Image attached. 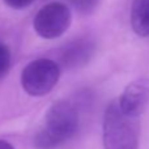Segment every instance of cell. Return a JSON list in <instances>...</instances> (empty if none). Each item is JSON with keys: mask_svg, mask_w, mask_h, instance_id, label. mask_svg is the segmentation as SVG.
Segmentation results:
<instances>
[{"mask_svg": "<svg viewBox=\"0 0 149 149\" xmlns=\"http://www.w3.org/2000/svg\"><path fill=\"white\" fill-rule=\"evenodd\" d=\"M9 7H13V8H24L26 5L31 4L34 0H4Z\"/></svg>", "mask_w": 149, "mask_h": 149, "instance_id": "obj_10", "label": "cell"}, {"mask_svg": "<svg viewBox=\"0 0 149 149\" xmlns=\"http://www.w3.org/2000/svg\"><path fill=\"white\" fill-rule=\"evenodd\" d=\"M93 54L92 43L86 41H76L68 45L62 54V60L67 67H79L86 63Z\"/></svg>", "mask_w": 149, "mask_h": 149, "instance_id": "obj_6", "label": "cell"}, {"mask_svg": "<svg viewBox=\"0 0 149 149\" xmlns=\"http://www.w3.org/2000/svg\"><path fill=\"white\" fill-rule=\"evenodd\" d=\"M71 22V12L62 3L45 5L34 18V29L41 37L47 39L62 36Z\"/></svg>", "mask_w": 149, "mask_h": 149, "instance_id": "obj_4", "label": "cell"}, {"mask_svg": "<svg viewBox=\"0 0 149 149\" xmlns=\"http://www.w3.org/2000/svg\"><path fill=\"white\" fill-rule=\"evenodd\" d=\"M140 124L139 118L126 114L118 100L107 106L103 118L105 149H137Z\"/></svg>", "mask_w": 149, "mask_h": 149, "instance_id": "obj_1", "label": "cell"}, {"mask_svg": "<svg viewBox=\"0 0 149 149\" xmlns=\"http://www.w3.org/2000/svg\"><path fill=\"white\" fill-rule=\"evenodd\" d=\"M59 65L50 59H38L29 63L21 74V85L30 95H45L51 92L59 80Z\"/></svg>", "mask_w": 149, "mask_h": 149, "instance_id": "obj_2", "label": "cell"}, {"mask_svg": "<svg viewBox=\"0 0 149 149\" xmlns=\"http://www.w3.org/2000/svg\"><path fill=\"white\" fill-rule=\"evenodd\" d=\"M10 64V52L4 43H0V79L9 70Z\"/></svg>", "mask_w": 149, "mask_h": 149, "instance_id": "obj_8", "label": "cell"}, {"mask_svg": "<svg viewBox=\"0 0 149 149\" xmlns=\"http://www.w3.org/2000/svg\"><path fill=\"white\" fill-rule=\"evenodd\" d=\"M0 149H15L12 147V144L4 141V140H0Z\"/></svg>", "mask_w": 149, "mask_h": 149, "instance_id": "obj_11", "label": "cell"}, {"mask_svg": "<svg viewBox=\"0 0 149 149\" xmlns=\"http://www.w3.org/2000/svg\"><path fill=\"white\" fill-rule=\"evenodd\" d=\"M131 26L137 36L149 37V0H134Z\"/></svg>", "mask_w": 149, "mask_h": 149, "instance_id": "obj_7", "label": "cell"}, {"mask_svg": "<svg viewBox=\"0 0 149 149\" xmlns=\"http://www.w3.org/2000/svg\"><path fill=\"white\" fill-rule=\"evenodd\" d=\"M118 103L126 114L139 118L149 103V82L137 80L127 85L119 97Z\"/></svg>", "mask_w": 149, "mask_h": 149, "instance_id": "obj_5", "label": "cell"}, {"mask_svg": "<svg viewBox=\"0 0 149 149\" xmlns=\"http://www.w3.org/2000/svg\"><path fill=\"white\" fill-rule=\"evenodd\" d=\"M72 3L79 8V9L85 10V9H90V8H93L95 0H72Z\"/></svg>", "mask_w": 149, "mask_h": 149, "instance_id": "obj_9", "label": "cell"}, {"mask_svg": "<svg viewBox=\"0 0 149 149\" xmlns=\"http://www.w3.org/2000/svg\"><path fill=\"white\" fill-rule=\"evenodd\" d=\"M79 126V114L73 105L67 101L55 102L46 113V130L58 143L70 139Z\"/></svg>", "mask_w": 149, "mask_h": 149, "instance_id": "obj_3", "label": "cell"}]
</instances>
